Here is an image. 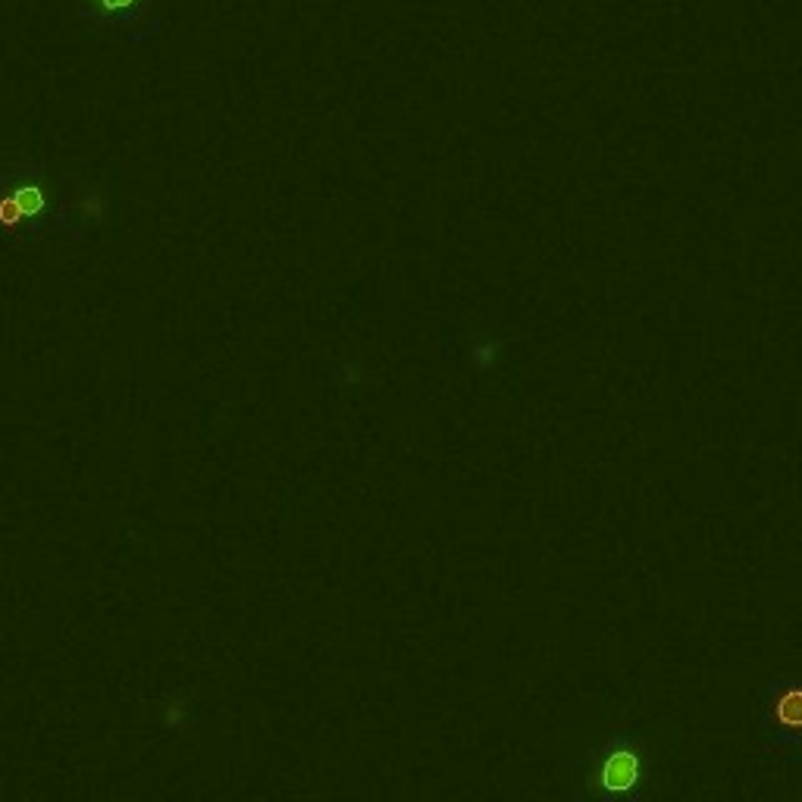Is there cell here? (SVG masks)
<instances>
[{"label":"cell","instance_id":"cell-1","mask_svg":"<svg viewBox=\"0 0 802 802\" xmlns=\"http://www.w3.org/2000/svg\"><path fill=\"white\" fill-rule=\"evenodd\" d=\"M643 774H646V765H643L640 752H636L633 746H618L605 756V762L599 768V784L608 793H630L643 781Z\"/></svg>","mask_w":802,"mask_h":802},{"label":"cell","instance_id":"cell-2","mask_svg":"<svg viewBox=\"0 0 802 802\" xmlns=\"http://www.w3.org/2000/svg\"><path fill=\"white\" fill-rule=\"evenodd\" d=\"M44 204H47V198L38 185H19L10 195L0 198V226L13 229L22 220H32L41 214Z\"/></svg>","mask_w":802,"mask_h":802},{"label":"cell","instance_id":"cell-5","mask_svg":"<svg viewBox=\"0 0 802 802\" xmlns=\"http://www.w3.org/2000/svg\"><path fill=\"white\" fill-rule=\"evenodd\" d=\"M94 4H98L104 13H126V10L138 7L141 0H94Z\"/></svg>","mask_w":802,"mask_h":802},{"label":"cell","instance_id":"cell-4","mask_svg":"<svg viewBox=\"0 0 802 802\" xmlns=\"http://www.w3.org/2000/svg\"><path fill=\"white\" fill-rule=\"evenodd\" d=\"M79 210H82V217H85V220H98V217L104 214V201H101L98 195H85V198L79 201Z\"/></svg>","mask_w":802,"mask_h":802},{"label":"cell","instance_id":"cell-3","mask_svg":"<svg viewBox=\"0 0 802 802\" xmlns=\"http://www.w3.org/2000/svg\"><path fill=\"white\" fill-rule=\"evenodd\" d=\"M774 718L781 721V727L787 730H802V690L790 687L777 696L774 702Z\"/></svg>","mask_w":802,"mask_h":802}]
</instances>
